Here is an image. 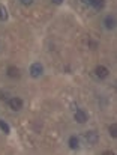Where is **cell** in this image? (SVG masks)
<instances>
[{"instance_id": "6da1fadb", "label": "cell", "mask_w": 117, "mask_h": 155, "mask_svg": "<svg viewBox=\"0 0 117 155\" xmlns=\"http://www.w3.org/2000/svg\"><path fill=\"white\" fill-rule=\"evenodd\" d=\"M23 100L20 98V97H11L9 100H8V105L11 107V110H14V111H18V110H21L23 108Z\"/></svg>"}, {"instance_id": "7a4b0ae2", "label": "cell", "mask_w": 117, "mask_h": 155, "mask_svg": "<svg viewBox=\"0 0 117 155\" xmlns=\"http://www.w3.org/2000/svg\"><path fill=\"white\" fill-rule=\"evenodd\" d=\"M30 74H32V77H35V78L41 77V75L44 74V66H42V63H39V62L32 63V65H30Z\"/></svg>"}, {"instance_id": "3957f363", "label": "cell", "mask_w": 117, "mask_h": 155, "mask_svg": "<svg viewBox=\"0 0 117 155\" xmlns=\"http://www.w3.org/2000/svg\"><path fill=\"white\" fill-rule=\"evenodd\" d=\"M84 139H86V142H87L89 145H96V143L99 142V136H98L96 131H87V133L84 134Z\"/></svg>"}, {"instance_id": "277c9868", "label": "cell", "mask_w": 117, "mask_h": 155, "mask_svg": "<svg viewBox=\"0 0 117 155\" xmlns=\"http://www.w3.org/2000/svg\"><path fill=\"white\" fill-rule=\"evenodd\" d=\"M95 74H96V77L98 78H107L108 77V74H110V71H108V68H105V66H102V65H98L96 68H95Z\"/></svg>"}, {"instance_id": "5b68a950", "label": "cell", "mask_w": 117, "mask_h": 155, "mask_svg": "<svg viewBox=\"0 0 117 155\" xmlns=\"http://www.w3.org/2000/svg\"><path fill=\"white\" fill-rule=\"evenodd\" d=\"M104 26H105V29L113 30V29L116 27V17H114V15H107V17L104 18Z\"/></svg>"}, {"instance_id": "8992f818", "label": "cell", "mask_w": 117, "mask_h": 155, "mask_svg": "<svg viewBox=\"0 0 117 155\" xmlns=\"http://www.w3.org/2000/svg\"><path fill=\"white\" fill-rule=\"evenodd\" d=\"M74 117H75V120H77L78 124H84V122L87 120V114H86V111L81 110V108H78V110L75 111Z\"/></svg>"}, {"instance_id": "52a82bcc", "label": "cell", "mask_w": 117, "mask_h": 155, "mask_svg": "<svg viewBox=\"0 0 117 155\" xmlns=\"http://www.w3.org/2000/svg\"><path fill=\"white\" fill-rule=\"evenodd\" d=\"M6 74H8V77L9 78H18L20 77V69L17 68V66H8V69H6Z\"/></svg>"}, {"instance_id": "ba28073f", "label": "cell", "mask_w": 117, "mask_h": 155, "mask_svg": "<svg viewBox=\"0 0 117 155\" xmlns=\"http://www.w3.org/2000/svg\"><path fill=\"white\" fill-rule=\"evenodd\" d=\"M92 8H95L96 11H101L104 6H105V0H90V5Z\"/></svg>"}, {"instance_id": "9c48e42d", "label": "cell", "mask_w": 117, "mask_h": 155, "mask_svg": "<svg viewBox=\"0 0 117 155\" xmlns=\"http://www.w3.org/2000/svg\"><path fill=\"white\" fill-rule=\"evenodd\" d=\"M69 148L71 149H78L80 148V140H78V137L77 136H72V137H69Z\"/></svg>"}, {"instance_id": "30bf717a", "label": "cell", "mask_w": 117, "mask_h": 155, "mask_svg": "<svg viewBox=\"0 0 117 155\" xmlns=\"http://www.w3.org/2000/svg\"><path fill=\"white\" fill-rule=\"evenodd\" d=\"M0 130H2L5 134H9V133H11V128H9V125H8L5 120H0Z\"/></svg>"}, {"instance_id": "8fae6325", "label": "cell", "mask_w": 117, "mask_h": 155, "mask_svg": "<svg viewBox=\"0 0 117 155\" xmlns=\"http://www.w3.org/2000/svg\"><path fill=\"white\" fill-rule=\"evenodd\" d=\"M0 20H2V21H6V20H8V11H6V8L2 6V5H0Z\"/></svg>"}, {"instance_id": "7c38bea8", "label": "cell", "mask_w": 117, "mask_h": 155, "mask_svg": "<svg viewBox=\"0 0 117 155\" xmlns=\"http://www.w3.org/2000/svg\"><path fill=\"white\" fill-rule=\"evenodd\" d=\"M108 131H110L111 137H113V139H116L117 137V125L116 124H111V125H110V128H108Z\"/></svg>"}, {"instance_id": "4fadbf2b", "label": "cell", "mask_w": 117, "mask_h": 155, "mask_svg": "<svg viewBox=\"0 0 117 155\" xmlns=\"http://www.w3.org/2000/svg\"><path fill=\"white\" fill-rule=\"evenodd\" d=\"M35 0H20V3L21 5H24V6H29V5H32Z\"/></svg>"}, {"instance_id": "5bb4252c", "label": "cell", "mask_w": 117, "mask_h": 155, "mask_svg": "<svg viewBox=\"0 0 117 155\" xmlns=\"http://www.w3.org/2000/svg\"><path fill=\"white\" fill-rule=\"evenodd\" d=\"M0 100H8L6 98V92H0Z\"/></svg>"}, {"instance_id": "9a60e30c", "label": "cell", "mask_w": 117, "mask_h": 155, "mask_svg": "<svg viewBox=\"0 0 117 155\" xmlns=\"http://www.w3.org/2000/svg\"><path fill=\"white\" fill-rule=\"evenodd\" d=\"M81 3H84V5L89 6V5H90V0H81Z\"/></svg>"}, {"instance_id": "2e32d148", "label": "cell", "mask_w": 117, "mask_h": 155, "mask_svg": "<svg viewBox=\"0 0 117 155\" xmlns=\"http://www.w3.org/2000/svg\"><path fill=\"white\" fill-rule=\"evenodd\" d=\"M62 2H63V0H53V3H56V5H60Z\"/></svg>"}, {"instance_id": "e0dca14e", "label": "cell", "mask_w": 117, "mask_h": 155, "mask_svg": "<svg viewBox=\"0 0 117 155\" xmlns=\"http://www.w3.org/2000/svg\"><path fill=\"white\" fill-rule=\"evenodd\" d=\"M104 155H113V152H111V151H105V152H104Z\"/></svg>"}]
</instances>
